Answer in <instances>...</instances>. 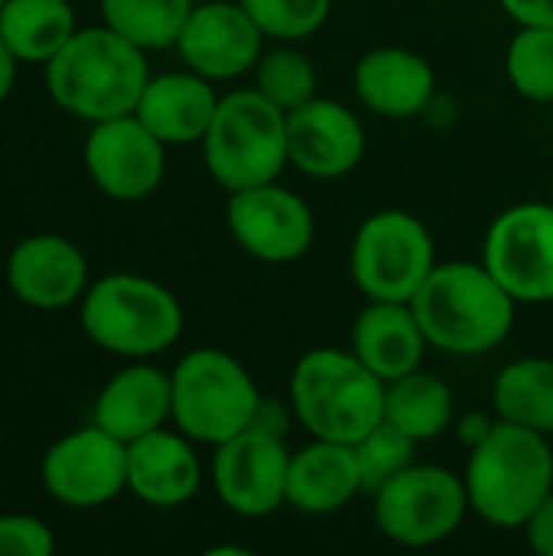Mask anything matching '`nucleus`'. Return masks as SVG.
Returning a JSON list of instances; mask_svg holds the SVG:
<instances>
[{"label":"nucleus","mask_w":553,"mask_h":556,"mask_svg":"<svg viewBox=\"0 0 553 556\" xmlns=\"http://www.w3.org/2000/svg\"><path fill=\"white\" fill-rule=\"evenodd\" d=\"M46 81L55 104L98 124L134 114L150 72L143 49L104 23L75 29L72 39L46 62Z\"/></svg>","instance_id":"2"},{"label":"nucleus","mask_w":553,"mask_h":556,"mask_svg":"<svg viewBox=\"0 0 553 556\" xmlns=\"http://www.w3.org/2000/svg\"><path fill=\"white\" fill-rule=\"evenodd\" d=\"M209 176L228 189L274 182L290 166L287 114L257 88H238L218 98L215 117L202 137Z\"/></svg>","instance_id":"5"},{"label":"nucleus","mask_w":553,"mask_h":556,"mask_svg":"<svg viewBox=\"0 0 553 556\" xmlns=\"http://www.w3.org/2000/svg\"><path fill=\"white\" fill-rule=\"evenodd\" d=\"M518 26H553V0H499Z\"/></svg>","instance_id":"34"},{"label":"nucleus","mask_w":553,"mask_h":556,"mask_svg":"<svg viewBox=\"0 0 553 556\" xmlns=\"http://www.w3.org/2000/svg\"><path fill=\"white\" fill-rule=\"evenodd\" d=\"M388 384L349 349H313L290 375V414L316 440L359 443L385 420Z\"/></svg>","instance_id":"4"},{"label":"nucleus","mask_w":553,"mask_h":556,"mask_svg":"<svg viewBox=\"0 0 553 556\" xmlns=\"http://www.w3.org/2000/svg\"><path fill=\"white\" fill-rule=\"evenodd\" d=\"M173 417V381L160 368L130 365L114 375L95 401V424L117 437L121 443H134L153 430H160Z\"/></svg>","instance_id":"23"},{"label":"nucleus","mask_w":553,"mask_h":556,"mask_svg":"<svg viewBox=\"0 0 553 556\" xmlns=\"http://www.w3.org/2000/svg\"><path fill=\"white\" fill-rule=\"evenodd\" d=\"M3 3H7V0H0V10H3Z\"/></svg>","instance_id":"37"},{"label":"nucleus","mask_w":553,"mask_h":556,"mask_svg":"<svg viewBox=\"0 0 553 556\" xmlns=\"http://www.w3.org/2000/svg\"><path fill=\"white\" fill-rule=\"evenodd\" d=\"M414 440L401 433L391 424H378L372 433H365L359 443H352L359 472H362V489L365 495H375L385 482H391L398 472H404L414 463Z\"/></svg>","instance_id":"30"},{"label":"nucleus","mask_w":553,"mask_h":556,"mask_svg":"<svg viewBox=\"0 0 553 556\" xmlns=\"http://www.w3.org/2000/svg\"><path fill=\"white\" fill-rule=\"evenodd\" d=\"M274 42H300L323 29L332 0H238Z\"/></svg>","instance_id":"31"},{"label":"nucleus","mask_w":553,"mask_h":556,"mask_svg":"<svg viewBox=\"0 0 553 556\" xmlns=\"http://www.w3.org/2000/svg\"><path fill=\"white\" fill-rule=\"evenodd\" d=\"M75 33L68 0H7L0 39L20 62H49Z\"/></svg>","instance_id":"25"},{"label":"nucleus","mask_w":553,"mask_h":556,"mask_svg":"<svg viewBox=\"0 0 553 556\" xmlns=\"http://www.w3.org/2000/svg\"><path fill=\"white\" fill-rule=\"evenodd\" d=\"M88 264L81 251L59 235H36L16 244L7 264V283L16 300L36 309H62L85 293Z\"/></svg>","instance_id":"18"},{"label":"nucleus","mask_w":553,"mask_h":556,"mask_svg":"<svg viewBox=\"0 0 553 556\" xmlns=\"http://www.w3.org/2000/svg\"><path fill=\"white\" fill-rule=\"evenodd\" d=\"M433 267V235L417 215L404 208H385L368 215L352 238L349 270L355 287L368 300L411 303V296L420 290Z\"/></svg>","instance_id":"8"},{"label":"nucleus","mask_w":553,"mask_h":556,"mask_svg":"<svg viewBox=\"0 0 553 556\" xmlns=\"http://www.w3.org/2000/svg\"><path fill=\"white\" fill-rule=\"evenodd\" d=\"M85 166L108 199L140 202L163 182L166 143L137 114L98 121L85 140Z\"/></svg>","instance_id":"13"},{"label":"nucleus","mask_w":553,"mask_h":556,"mask_svg":"<svg viewBox=\"0 0 553 556\" xmlns=\"http://www.w3.org/2000/svg\"><path fill=\"white\" fill-rule=\"evenodd\" d=\"M81 326L91 342L114 355L150 358L179 339L183 306L156 280L111 274L85 293Z\"/></svg>","instance_id":"7"},{"label":"nucleus","mask_w":553,"mask_h":556,"mask_svg":"<svg viewBox=\"0 0 553 556\" xmlns=\"http://www.w3.org/2000/svg\"><path fill=\"white\" fill-rule=\"evenodd\" d=\"M287 472L290 450L284 437L267 433L261 427H248L244 433L215 446L212 482L222 505L238 518L257 521L284 508Z\"/></svg>","instance_id":"12"},{"label":"nucleus","mask_w":553,"mask_h":556,"mask_svg":"<svg viewBox=\"0 0 553 556\" xmlns=\"http://www.w3.org/2000/svg\"><path fill=\"white\" fill-rule=\"evenodd\" d=\"M499 424V417L492 420V417H486V414H469V417H463L460 420V440H463V446L466 450H476L489 433H492V427Z\"/></svg>","instance_id":"35"},{"label":"nucleus","mask_w":553,"mask_h":556,"mask_svg":"<svg viewBox=\"0 0 553 556\" xmlns=\"http://www.w3.org/2000/svg\"><path fill=\"white\" fill-rule=\"evenodd\" d=\"M430 342L411 303L368 300L352 326V352L388 384L424 365Z\"/></svg>","instance_id":"22"},{"label":"nucleus","mask_w":553,"mask_h":556,"mask_svg":"<svg viewBox=\"0 0 553 556\" xmlns=\"http://www.w3.org/2000/svg\"><path fill=\"white\" fill-rule=\"evenodd\" d=\"M525 538H528V544H531L535 554L553 556V492L541 502V508L528 518Z\"/></svg>","instance_id":"33"},{"label":"nucleus","mask_w":553,"mask_h":556,"mask_svg":"<svg viewBox=\"0 0 553 556\" xmlns=\"http://www.w3.org/2000/svg\"><path fill=\"white\" fill-rule=\"evenodd\" d=\"M482 264L518 306L553 303V202H521L495 215Z\"/></svg>","instance_id":"10"},{"label":"nucleus","mask_w":553,"mask_h":556,"mask_svg":"<svg viewBox=\"0 0 553 556\" xmlns=\"http://www.w3.org/2000/svg\"><path fill=\"white\" fill-rule=\"evenodd\" d=\"M551 108H553V104H551Z\"/></svg>","instance_id":"38"},{"label":"nucleus","mask_w":553,"mask_h":556,"mask_svg":"<svg viewBox=\"0 0 553 556\" xmlns=\"http://www.w3.org/2000/svg\"><path fill=\"white\" fill-rule=\"evenodd\" d=\"M192 7V0H101L104 23L143 52L176 46Z\"/></svg>","instance_id":"27"},{"label":"nucleus","mask_w":553,"mask_h":556,"mask_svg":"<svg viewBox=\"0 0 553 556\" xmlns=\"http://www.w3.org/2000/svg\"><path fill=\"white\" fill-rule=\"evenodd\" d=\"M512 88L535 104H553V26H518L505 52Z\"/></svg>","instance_id":"29"},{"label":"nucleus","mask_w":553,"mask_h":556,"mask_svg":"<svg viewBox=\"0 0 553 556\" xmlns=\"http://www.w3.org/2000/svg\"><path fill=\"white\" fill-rule=\"evenodd\" d=\"M352 85L372 114L407 121L433 101L437 75L420 52L404 46H378L355 62Z\"/></svg>","instance_id":"17"},{"label":"nucleus","mask_w":553,"mask_h":556,"mask_svg":"<svg viewBox=\"0 0 553 556\" xmlns=\"http://www.w3.org/2000/svg\"><path fill=\"white\" fill-rule=\"evenodd\" d=\"M359 495H365V489L352 443L313 437V443L290 453L287 508L310 518H326L342 511Z\"/></svg>","instance_id":"19"},{"label":"nucleus","mask_w":553,"mask_h":556,"mask_svg":"<svg viewBox=\"0 0 553 556\" xmlns=\"http://www.w3.org/2000/svg\"><path fill=\"white\" fill-rule=\"evenodd\" d=\"M13 72H16V55L7 49V42L0 39V101L7 98V91L13 88Z\"/></svg>","instance_id":"36"},{"label":"nucleus","mask_w":553,"mask_h":556,"mask_svg":"<svg viewBox=\"0 0 553 556\" xmlns=\"http://www.w3.org/2000/svg\"><path fill=\"white\" fill-rule=\"evenodd\" d=\"M225 225L235 244L261 264H293L316 241V215L310 202L277 179L231 192Z\"/></svg>","instance_id":"11"},{"label":"nucleus","mask_w":553,"mask_h":556,"mask_svg":"<svg viewBox=\"0 0 553 556\" xmlns=\"http://www.w3.org/2000/svg\"><path fill=\"white\" fill-rule=\"evenodd\" d=\"M316 85H319L316 65L310 62L306 52L293 49V42L264 49L261 62L254 65V88L284 114L316 98Z\"/></svg>","instance_id":"28"},{"label":"nucleus","mask_w":553,"mask_h":556,"mask_svg":"<svg viewBox=\"0 0 553 556\" xmlns=\"http://www.w3.org/2000/svg\"><path fill=\"white\" fill-rule=\"evenodd\" d=\"M215 108H218V94L212 81L189 68V72H166L150 78L134 114L166 147H183V143H202L215 117Z\"/></svg>","instance_id":"21"},{"label":"nucleus","mask_w":553,"mask_h":556,"mask_svg":"<svg viewBox=\"0 0 553 556\" xmlns=\"http://www.w3.org/2000/svg\"><path fill=\"white\" fill-rule=\"evenodd\" d=\"M492 407L502 420L553 440V358H518L492 384Z\"/></svg>","instance_id":"26"},{"label":"nucleus","mask_w":553,"mask_h":556,"mask_svg":"<svg viewBox=\"0 0 553 556\" xmlns=\"http://www.w3.org/2000/svg\"><path fill=\"white\" fill-rule=\"evenodd\" d=\"M55 551L52 531L26 515L0 518V556H49Z\"/></svg>","instance_id":"32"},{"label":"nucleus","mask_w":553,"mask_h":556,"mask_svg":"<svg viewBox=\"0 0 553 556\" xmlns=\"http://www.w3.org/2000/svg\"><path fill=\"white\" fill-rule=\"evenodd\" d=\"M202 482V466L189 437L153 430L127 443V489L153 508L186 505Z\"/></svg>","instance_id":"20"},{"label":"nucleus","mask_w":553,"mask_h":556,"mask_svg":"<svg viewBox=\"0 0 553 556\" xmlns=\"http://www.w3.org/2000/svg\"><path fill=\"white\" fill-rule=\"evenodd\" d=\"M169 381L176 427L189 440L209 446H222L244 433L264 401L251 371L225 349H196L183 355Z\"/></svg>","instance_id":"6"},{"label":"nucleus","mask_w":553,"mask_h":556,"mask_svg":"<svg viewBox=\"0 0 553 556\" xmlns=\"http://www.w3.org/2000/svg\"><path fill=\"white\" fill-rule=\"evenodd\" d=\"M378 531L401 547H433L460 531L469 508L463 476L443 466L411 463L375 495Z\"/></svg>","instance_id":"9"},{"label":"nucleus","mask_w":553,"mask_h":556,"mask_svg":"<svg viewBox=\"0 0 553 556\" xmlns=\"http://www.w3.org/2000/svg\"><path fill=\"white\" fill-rule=\"evenodd\" d=\"M469 508L492 528H525L553 492L551 437L502 420L469 450L463 472Z\"/></svg>","instance_id":"3"},{"label":"nucleus","mask_w":553,"mask_h":556,"mask_svg":"<svg viewBox=\"0 0 553 556\" xmlns=\"http://www.w3.org/2000/svg\"><path fill=\"white\" fill-rule=\"evenodd\" d=\"M264 39L267 36L238 0H209L192 7L176 49L183 62L209 81H231L254 72L264 55Z\"/></svg>","instance_id":"15"},{"label":"nucleus","mask_w":553,"mask_h":556,"mask_svg":"<svg viewBox=\"0 0 553 556\" xmlns=\"http://www.w3.org/2000/svg\"><path fill=\"white\" fill-rule=\"evenodd\" d=\"M385 424L407 433L414 443H430L453 424V388L424 368L388 381Z\"/></svg>","instance_id":"24"},{"label":"nucleus","mask_w":553,"mask_h":556,"mask_svg":"<svg viewBox=\"0 0 553 556\" xmlns=\"http://www.w3.org/2000/svg\"><path fill=\"white\" fill-rule=\"evenodd\" d=\"M411 309L430 342L447 355H489L515 326L518 300L479 261H447L411 296Z\"/></svg>","instance_id":"1"},{"label":"nucleus","mask_w":553,"mask_h":556,"mask_svg":"<svg viewBox=\"0 0 553 556\" xmlns=\"http://www.w3.org/2000/svg\"><path fill=\"white\" fill-rule=\"evenodd\" d=\"M42 485L68 508H98L127 489V443L85 427L62 437L42 459Z\"/></svg>","instance_id":"14"},{"label":"nucleus","mask_w":553,"mask_h":556,"mask_svg":"<svg viewBox=\"0 0 553 556\" xmlns=\"http://www.w3.org/2000/svg\"><path fill=\"white\" fill-rule=\"evenodd\" d=\"M287 150L303 176L342 179L365 160L368 137L355 111L316 94L287 114Z\"/></svg>","instance_id":"16"}]
</instances>
